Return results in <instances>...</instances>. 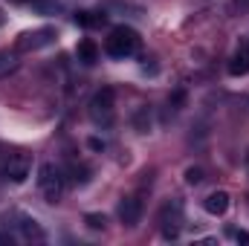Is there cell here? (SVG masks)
<instances>
[{
	"mask_svg": "<svg viewBox=\"0 0 249 246\" xmlns=\"http://www.w3.org/2000/svg\"><path fill=\"white\" fill-rule=\"evenodd\" d=\"M38 188H41V194L47 197V203H58L64 197L67 180H64V171L55 162H44V165L38 168Z\"/></svg>",
	"mask_w": 249,
	"mask_h": 246,
	"instance_id": "1",
	"label": "cell"
},
{
	"mask_svg": "<svg viewBox=\"0 0 249 246\" xmlns=\"http://www.w3.org/2000/svg\"><path fill=\"white\" fill-rule=\"evenodd\" d=\"M107 53L113 55V58H124V55H133L136 50H139V32L136 29H130V26H113L110 29V35H107Z\"/></svg>",
	"mask_w": 249,
	"mask_h": 246,
	"instance_id": "2",
	"label": "cell"
},
{
	"mask_svg": "<svg viewBox=\"0 0 249 246\" xmlns=\"http://www.w3.org/2000/svg\"><path fill=\"white\" fill-rule=\"evenodd\" d=\"M113 107H116V93L113 87H102L90 99V119L96 124H110L113 122Z\"/></svg>",
	"mask_w": 249,
	"mask_h": 246,
	"instance_id": "3",
	"label": "cell"
},
{
	"mask_svg": "<svg viewBox=\"0 0 249 246\" xmlns=\"http://www.w3.org/2000/svg\"><path fill=\"white\" fill-rule=\"evenodd\" d=\"M160 229H162V238L174 241L183 229V203L180 200H165L162 209H160Z\"/></svg>",
	"mask_w": 249,
	"mask_h": 246,
	"instance_id": "4",
	"label": "cell"
},
{
	"mask_svg": "<svg viewBox=\"0 0 249 246\" xmlns=\"http://www.w3.org/2000/svg\"><path fill=\"white\" fill-rule=\"evenodd\" d=\"M3 174L12 180V183H26V177L32 174V157L26 154V151H15V154H9L6 157V168H3Z\"/></svg>",
	"mask_w": 249,
	"mask_h": 246,
	"instance_id": "5",
	"label": "cell"
},
{
	"mask_svg": "<svg viewBox=\"0 0 249 246\" xmlns=\"http://www.w3.org/2000/svg\"><path fill=\"white\" fill-rule=\"evenodd\" d=\"M53 38H55V29H35V32H23L15 47H18L20 53H35V50L53 44Z\"/></svg>",
	"mask_w": 249,
	"mask_h": 246,
	"instance_id": "6",
	"label": "cell"
},
{
	"mask_svg": "<svg viewBox=\"0 0 249 246\" xmlns=\"http://www.w3.org/2000/svg\"><path fill=\"white\" fill-rule=\"evenodd\" d=\"M119 220H122L124 226H136L142 220V200L136 194L122 197V203H119Z\"/></svg>",
	"mask_w": 249,
	"mask_h": 246,
	"instance_id": "7",
	"label": "cell"
},
{
	"mask_svg": "<svg viewBox=\"0 0 249 246\" xmlns=\"http://www.w3.org/2000/svg\"><path fill=\"white\" fill-rule=\"evenodd\" d=\"M249 72V38H244L241 44H238V50H235V55H232V61H229V75H247Z\"/></svg>",
	"mask_w": 249,
	"mask_h": 246,
	"instance_id": "8",
	"label": "cell"
},
{
	"mask_svg": "<svg viewBox=\"0 0 249 246\" xmlns=\"http://www.w3.org/2000/svg\"><path fill=\"white\" fill-rule=\"evenodd\" d=\"M203 209H206L209 214H214V217L226 214V211H229V194H226V191H212V194L203 200Z\"/></svg>",
	"mask_w": 249,
	"mask_h": 246,
	"instance_id": "9",
	"label": "cell"
},
{
	"mask_svg": "<svg viewBox=\"0 0 249 246\" xmlns=\"http://www.w3.org/2000/svg\"><path fill=\"white\" fill-rule=\"evenodd\" d=\"M75 55H78V61L81 64H96L99 61V47H96V41H90V38H84V41H78V47H75Z\"/></svg>",
	"mask_w": 249,
	"mask_h": 246,
	"instance_id": "10",
	"label": "cell"
},
{
	"mask_svg": "<svg viewBox=\"0 0 249 246\" xmlns=\"http://www.w3.org/2000/svg\"><path fill=\"white\" fill-rule=\"evenodd\" d=\"M18 67H20V61H18V55H15V53L0 50V78H9L12 72H18Z\"/></svg>",
	"mask_w": 249,
	"mask_h": 246,
	"instance_id": "11",
	"label": "cell"
},
{
	"mask_svg": "<svg viewBox=\"0 0 249 246\" xmlns=\"http://www.w3.org/2000/svg\"><path fill=\"white\" fill-rule=\"evenodd\" d=\"M29 6H32L35 12H41V15H58L64 9L61 0H29Z\"/></svg>",
	"mask_w": 249,
	"mask_h": 246,
	"instance_id": "12",
	"label": "cell"
},
{
	"mask_svg": "<svg viewBox=\"0 0 249 246\" xmlns=\"http://www.w3.org/2000/svg\"><path fill=\"white\" fill-rule=\"evenodd\" d=\"M75 23L93 29V26H102V23H105V15H102V12H78V15H75Z\"/></svg>",
	"mask_w": 249,
	"mask_h": 246,
	"instance_id": "13",
	"label": "cell"
},
{
	"mask_svg": "<svg viewBox=\"0 0 249 246\" xmlns=\"http://www.w3.org/2000/svg\"><path fill=\"white\" fill-rule=\"evenodd\" d=\"M20 229H23V235H26V238H44V232H41V226H38L35 220H29V217H23V223H20Z\"/></svg>",
	"mask_w": 249,
	"mask_h": 246,
	"instance_id": "14",
	"label": "cell"
},
{
	"mask_svg": "<svg viewBox=\"0 0 249 246\" xmlns=\"http://www.w3.org/2000/svg\"><path fill=\"white\" fill-rule=\"evenodd\" d=\"M133 124L139 127V133H148V127H151V116H148V107H142L136 116H133Z\"/></svg>",
	"mask_w": 249,
	"mask_h": 246,
	"instance_id": "15",
	"label": "cell"
},
{
	"mask_svg": "<svg viewBox=\"0 0 249 246\" xmlns=\"http://www.w3.org/2000/svg\"><path fill=\"white\" fill-rule=\"evenodd\" d=\"M186 183L188 185H200L203 183V168H197V165L186 168Z\"/></svg>",
	"mask_w": 249,
	"mask_h": 246,
	"instance_id": "16",
	"label": "cell"
},
{
	"mask_svg": "<svg viewBox=\"0 0 249 246\" xmlns=\"http://www.w3.org/2000/svg\"><path fill=\"white\" fill-rule=\"evenodd\" d=\"M84 223L90 226V229H105V214H84Z\"/></svg>",
	"mask_w": 249,
	"mask_h": 246,
	"instance_id": "17",
	"label": "cell"
},
{
	"mask_svg": "<svg viewBox=\"0 0 249 246\" xmlns=\"http://www.w3.org/2000/svg\"><path fill=\"white\" fill-rule=\"evenodd\" d=\"M232 238H235V241H241V244H249V232H244V229L232 232Z\"/></svg>",
	"mask_w": 249,
	"mask_h": 246,
	"instance_id": "18",
	"label": "cell"
},
{
	"mask_svg": "<svg viewBox=\"0 0 249 246\" xmlns=\"http://www.w3.org/2000/svg\"><path fill=\"white\" fill-rule=\"evenodd\" d=\"M244 168L249 171V148H247V154H244Z\"/></svg>",
	"mask_w": 249,
	"mask_h": 246,
	"instance_id": "19",
	"label": "cell"
},
{
	"mask_svg": "<svg viewBox=\"0 0 249 246\" xmlns=\"http://www.w3.org/2000/svg\"><path fill=\"white\" fill-rule=\"evenodd\" d=\"M15 3H29V0H15Z\"/></svg>",
	"mask_w": 249,
	"mask_h": 246,
	"instance_id": "20",
	"label": "cell"
},
{
	"mask_svg": "<svg viewBox=\"0 0 249 246\" xmlns=\"http://www.w3.org/2000/svg\"><path fill=\"white\" fill-rule=\"evenodd\" d=\"M0 23H3V12H0Z\"/></svg>",
	"mask_w": 249,
	"mask_h": 246,
	"instance_id": "21",
	"label": "cell"
}]
</instances>
